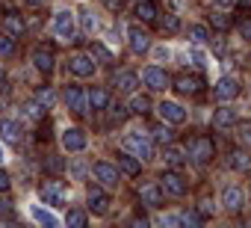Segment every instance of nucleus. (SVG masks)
Segmentation results:
<instances>
[{
	"mask_svg": "<svg viewBox=\"0 0 251 228\" xmlns=\"http://www.w3.org/2000/svg\"><path fill=\"white\" fill-rule=\"evenodd\" d=\"M6 190H9V175L0 172V193H6Z\"/></svg>",
	"mask_w": 251,
	"mask_h": 228,
	"instance_id": "09e8293b",
	"label": "nucleus"
},
{
	"mask_svg": "<svg viewBox=\"0 0 251 228\" xmlns=\"http://www.w3.org/2000/svg\"><path fill=\"white\" fill-rule=\"evenodd\" d=\"M213 95H216V101H230V98H236V95H239V80H236V77H222V80L216 83Z\"/></svg>",
	"mask_w": 251,
	"mask_h": 228,
	"instance_id": "9d476101",
	"label": "nucleus"
},
{
	"mask_svg": "<svg viewBox=\"0 0 251 228\" xmlns=\"http://www.w3.org/2000/svg\"><path fill=\"white\" fill-rule=\"evenodd\" d=\"M89 104H92L95 110H103V107L109 104V92H106V89H100V86L89 89Z\"/></svg>",
	"mask_w": 251,
	"mask_h": 228,
	"instance_id": "b1692460",
	"label": "nucleus"
},
{
	"mask_svg": "<svg viewBox=\"0 0 251 228\" xmlns=\"http://www.w3.org/2000/svg\"><path fill=\"white\" fill-rule=\"evenodd\" d=\"M239 30H242V36H245V39H251V18H245V21L239 24Z\"/></svg>",
	"mask_w": 251,
	"mask_h": 228,
	"instance_id": "de8ad7c7",
	"label": "nucleus"
},
{
	"mask_svg": "<svg viewBox=\"0 0 251 228\" xmlns=\"http://www.w3.org/2000/svg\"><path fill=\"white\" fill-rule=\"evenodd\" d=\"M100 3H103L106 9H112V12H118V9L124 6V0H100Z\"/></svg>",
	"mask_w": 251,
	"mask_h": 228,
	"instance_id": "a18cd8bd",
	"label": "nucleus"
},
{
	"mask_svg": "<svg viewBox=\"0 0 251 228\" xmlns=\"http://www.w3.org/2000/svg\"><path fill=\"white\" fill-rule=\"evenodd\" d=\"M115 86H118L121 92H133V89L139 86V74H136V71H121V74L115 77Z\"/></svg>",
	"mask_w": 251,
	"mask_h": 228,
	"instance_id": "aec40b11",
	"label": "nucleus"
},
{
	"mask_svg": "<svg viewBox=\"0 0 251 228\" xmlns=\"http://www.w3.org/2000/svg\"><path fill=\"white\" fill-rule=\"evenodd\" d=\"M227 163H230V169H239V172H242V169H248V166H251V157H248L245 151H233Z\"/></svg>",
	"mask_w": 251,
	"mask_h": 228,
	"instance_id": "c756f323",
	"label": "nucleus"
},
{
	"mask_svg": "<svg viewBox=\"0 0 251 228\" xmlns=\"http://www.w3.org/2000/svg\"><path fill=\"white\" fill-rule=\"evenodd\" d=\"M201 86H204L201 77H189V74H177L175 77V92H180V95H198Z\"/></svg>",
	"mask_w": 251,
	"mask_h": 228,
	"instance_id": "f8f14e48",
	"label": "nucleus"
},
{
	"mask_svg": "<svg viewBox=\"0 0 251 228\" xmlns=\"http://www.w3.org/2000/svg\"><path fill=\"white\" fill-rule=\"evenodd\" d=\"M65 222H68V225H74V228H83V225H86V213H83V210H68Z\"/></svg>",
	"mask_w": 251,
	"mask_h": 228,
	"instance_id": "c9c22d12",
	"label": "nucleus"
},
{
	"mask_svg": "<svg viewBox=\"0 0 251 228\" xmlns=\"http://www.w3.org/2000/svg\"><path fill=\"white\" fill-rule=\"evenodd\" d=\"M24 110H27V116H30V119H39V122L45 119V107H42L39 101H30V104H27Z\"/></svg>",
	"mask_w": 251,
	"mask_h": 228,
	"instance_id": "72a5a7b5",
	"label": "nucleus"
},
{
	"mask_svg": "<svg viewBox=\"0 0 251 228\" xmlns=\"http://www.w3.org/2000/svg\"><path fill=\"white\" fill-rule=\"evenodd\" d=\"M198 210H201V213H204V216H210V213H213V210H216V207H213V201H210V199H204V201H201V207H198Z\"/></svg>",
	"mask_w": 251,
	"mask_h": 228,
	"instance_id": "49530a36",
	"label": "nucleus"
},
{
	"mask_svg": "<svg viewBox=\"0 0 251 228\" xmlns=\"http://www.w3.org/2000/svg\"><path fill=\"white\" fill-rule=\"evenodd\" d=\"M112 119L124 122V119H127V107H124V104H115V107H112Z\"/></svg>",
	"mask_w": 251,
	"mask_h": 228,
	"instance_id": "37998d69",
	"label": "nucleus"
},
{
	"mask_svg": "<svg viewBox=\"0 0 251 228\" xmlns=\"http://www.w3.org/2000/svg\"><path fill=\"white\" fill-rule=\"evenodd\" d=\"M53 33H56L62 42H74V36H77L74 15H71V12H56V18H53Z\"/></svg>",
	"mask_w": 251,
	"mask_h": 228,
	"instance_id": "7ed1b4c3",
	"label": "nucleus"
},
{
	"mask_svg": "<svg viewBox=\"0 0 251 228\" xmlns=\"http://www.w3.org/2000/svg\"><path fill=\"white\" fill-rule=\"evenodd\" d=\"M83 30H86V33H92V30H98V18H95L92 12H83Z\"/></svg>",
	"mask_w": 251,
	"mask_h": 228,
	"instance_id": "58836bf2",
	"label": "nucleus"
},
{
	"mask_svg": "<svg viewBox=\"0 0 251 228\" xmlns=\"http://www.w3.org/2000/svg\"><path fill=\"white\" fill-rule=\"evenodd\" d=\"M142 80H145V83H148V89H154V92L169 89V83H172V77H169L163 68H157V65H148V68L142 71Z\"/></svg>",
	"mask_w": 251,
	"mask_h": 228,
	"instance_id": "0eeeda50",
	"label": "nucleus"
},
{
	"mask_svg": "<svg viewBox=\"0 0 251 228\" xmlns=\"http://www.w3.org/2000/svg\"><path fill=\"white\" fill-rule=\"evenodd\" d=\"M121 145L127 148L133 157H139V160H151V157H154L151 142H148V140H142V137H136V134H127V137L121 140Z\"/></svg>",
	"mask_w": 251,
	"mask_h": 228,
	"instance_id": "f03ea898",
	"label": "nucleus"
},
{
	"mask_svg": "<svg viewBox=\"0 0 251 228\" xmlns=\"http://www.w3.org/2000/svg\"><path fill=\"white\" fill-rule=\"evenodd\" d=\"M86 142H89V140H86V134H83L80 128H68V131L62 134V148H65V151H83Z\"/></svg>",
	"mask_w": 251,
	"mask_h": 228,
	"instance_id": "ddd939ff",
	"label": "nucleus"
},
{
	"mask_svg": "<svg viewBox=\"0 0 251 228\" xmlns=\"http://www.w3.org/2000/svg\"><path fill=\"white\" fill-rule=\"evenodd\" d=\"M136 15L142 18V21H157V6L151 3V0H139V6H136Z\"/></svg>",
	"mask_w": 251,
	"mask_h": 228,
	"instance_id": "bb28decb",
	"label": "nucleus"
},
{
	"mask_svg": "<svg viewBox=\"0 0 251 228\" xmlns=\"http://www.w3.org/2000/svg\"><path fill=\"white\" fill-rule=\"evenodd\" d=\"M207 21H210V24H213L216 30H230V24H233V21H230V18L225 15V12H213V15H210Z\"/></svg>",
	"mask_w": 251,
	"mask_h": 228,
	"instance_id": "7c9ffc66",
	"label": "nucleus"
},
{
	"mask_svg": "<svg viewBox=\"0 0 251 228\" xmlns=\"http://www.w3.org/2000/svg\"><path fill=\"white\" fill-rule=\"evenodd\" d=\"M189 39L195 45H204V42H210V30L204 24H195V27H189Z\"/></svg>",
	"mask_w": 251,
	"mask_h": 228,
	"instance_id": "c85d7f7f",
	"label": "nucleus"
},
{
	"mask_svg": "<svg viewBox=\"0 0 251 228\" xmlns=\"http://www.w3.org/2000/svg\"><path fill=\"white\" fill-rule=\"evenodd\" d=\"M163 157H166V163H169L172 169H180V166H183V160H186V154H183L180 148H175L172 142L166 145V151H163Z\"/></svg>",
	"mask_w": 251,
	"mask_h": 228,
	"instance_id": "5701e85b",
	"label": "nucleus"
},
{
	"mask_svg": "<svg viewBox=\"0 0 251 228\" xmlns=\"http://www.w3.org/2000/svg\"><path fill=\"white\" fill-rule=\"evenodd\" d=\"M33 62H36L39 71H50V68H53V54H50L48 48H36V51H33Z\"/></svg>",
	"mask_w": 251,
	"mask_h": 228,
	"instance_id": "4be33fe9",
	"label": "nucleus"
},
{
	"mask_svg": "<svg viewBox=\"0 0 251 228\" xmlns=\"http://www.w3.org/2000/svg\"><path fill=\"white\" fill-rule=\"evenodd\" d=\"M151 137H154V142H160V145H169V142L175 140L172 128H166V125H154V128H151Z\"/></svg>",
	"mask_w": 251,
	"mask_h": 228,
	"instance_id": "cd10ccee",
	"label": "nucleus"
},
{
	"mask_svg": "<svg viewBox=\"0 0 251 228\" xmlns=\"http://www.w3.org/2000/svg\"><path fill=\"white\" fill-rule=\"evenodd\" d=\"M0 160H3V151H0Z\"/></svg>",
	"mask_w": 251,
	"mask_h": 228,
	"instance_id": "603ef678",
	"label": "nucleus"
},
{
	"mask_svg": "<svg viewBox=\"0 0 251 228\" xmlns=\"http://www.w3.org/2000/svg\"><path fill=\"white\" fill-rule=\"evenodd\" d=\"M130 110H133V113H139V116H145V113L151 110V101H148V98H142V95H136V98H133V104H130Z\"/></svg>",
	"mask_w": 251,
	"mask_h": 228,
	"instance_id": "473e14b6",
	"label": "nucleus"
},
{
	"mask_svg": "<svg viewBox=\"0 0 251 228\" xmlns=\"http://www.w3.org/2000/svg\"><path fill=\"white\" fill-rule=\"evenodd\" d=\"M71 74H77V77H92V74H95V62H92V57H86V54L71 57Z\"/></svg>",
	"mask_w": 251,
	"mask_h": 228,
	"instance_id": "dca6fc26",
	"label": "nucleus"
},
{
	"mask_svg": "<svg viewBox=\"0 0 251 228\" xmlns=\"http://www.w3.org/2000/svg\"><path fill=\"white\" fill-rule=\"evenodd\" d=\"M233 131H236V140H239V145L251 148V122H248V119H245V122H236V125H233Z\"/></svg>",
	"mask_w": 251,
	"mask_h": 228,
	"instance_id": "a878e982",
	"label": "nucleus"
},
{
	"mask_svg": "<svg viewBox=\"0 0 251 228\" xmlns=\"http://www.w3.org/2000/svg\"><path fill=\"white\" fill-rule=\"evenodd\" d=\"M95 178L100 181V187L103 190H112V187H118V181H121V175H118V166H109V163H95Z\"/></svg>",
	"mask_w": 251,
	"mask_h": 228,
	"instance_id": "39448f33",
	"label": "nucleus"
},
{
	"mask_svg": "<svg viewBox=\"0 0 251 228\" xmlns=\"http://www.w3.org/2000/svg\"><path fill=\"white\" fill-rule=\"evenodd\" d=\"M139 199H142V204H148V207H163V204H166V193H163L160 184H142V187H139Z\"/></svg>",
	"mask_w": 251,
	"mask_h": 228,
	"instance_id": "6e6552de",
	"label": "nucleus"
},
{
	"mask_svg": "<svg viewBox=\"0 0 251 228\" xmlns=\"http://www.w3.org/2000/svg\"><path fill=\"white\" fill-rule=\"evenodd\" d=\"M30 6H42V3H48V0H27Z\"/></svg>",
	"mask_w": 251,
	"mask_h": 228,
	"instance_id": "8fccbe9b",
	"label": "nucleus"
},
{
	"mask_svg": "<svg viewBox=\"0 0 251 228\" xmlns=\"http://www.w3.org/2000/svg\"><path fill=\"white\" fill-rule=\"evenodd\" d=\"M62 166H65V163H62V157H50V160H45V169H50L53 175H59V172H62Z\"/></svg>",
	"mask_w": 251,
	"mask_h": 228,
	"instance_id": "ea45409f",
	"label": "nucleus"
},
{
	"mask_svg": "<svg viewBox=\"0 0 251 228\" xmlns=\"http://www.w3.org/2000/svg\"><path fill=\"white\" fill-rule=\"evenodd\" d=\"M33 216H36L39 222H45V225H50V228H53V225L59 222V219H56L53 213H48V210H42V207H33Z\"/></svg>",
	"mask_w": 251,
	"mask_h": 228,
	"instance_id": "f704fd0d",
	"label": "nucleus"
},
{
	"mask_svg": "<svg viewBox=\"0 0 251 228\" xmlns=\"http://www.w3.org/2000/svg\"><path fill=\"white\" fill-rule=\"evenodd\" d=\"M222 204H225L227 210H239V207H242V190H239V187H225Z\"/></svg>",
	"mask_w": 251,
	"mask_h": 228,
	"instance_id": "6ab92c4d",
	"label": "nucleus"
},
{
	"mask_svg": "<svg viewBox=\"0 0 251 228\" xmlns=\"http://www.w3.org/2000/svg\"><path fill=\"white\" fill-rule=\"evenodd\" d=\"M21 134H24V128H21L18 122H12V119H3V122H0V137H3L6 142L18 145V142H21Z\"/></svg>",
	"mask_w": 251,
	"mask_h": 228,
	"instance_id": "f3484780",
	"label": "nucleus"
},
{
	"mask_svg": "<svg viewBox=\"0 0 251 228\" xmlns=\"http://www.w3.org/2000/svg\"><path fill=\"white\" fill-rule=\"evenodd\" d=\"M0 54L3 57L15 54V36H0Z\"/></svg>",
	"mask_w": 251,
	"mask_h": 228,
	"instance_id": "4c0bfd02",
	"label": "nucleus"
},
{
	"mask_svg": "<svg viewBox=\"0 0 251 228\" xmlns=\"http://www.w3.org/2000/svg\"><path fill=\"white\" fill-rule=\"evenodd\" d=\"M213 154H216V145L210 137H192L189 140V157L195 163H207V160H213Z\"/></svg>",
	"mask_w": 251,
	"mask_h": 228,
	"instance_id": "f257e3e1",
	"label": "nucleus"
},
{
	"mask_svg": "<svg viewBox=\"0 0 251 228\" xmlns=\"http://www.w3.org/2000/svg\"><path fill=\"white\" fill-rule=\"evenodd\" d=\"M86 204H89V210H92L95 216H103V213L109 210V196H106L100 187H89V193H86Z\"/></svg>",
	"mask_w": 251,
	"mask_h": 228,
	"instance_id": "423d86ee",
	"label": "nucleus"
},
{
	"mask_svg": "<svg viewBox=\"0 0 251 228\" xmlns=\"http://www.w3.org/2000/svg\"><path fill=\"white\" fill-rule=\"evenodd\" d=\"M180 27V21H177V15H166L163 18V30H169V33H175Z\"/></svg>",
	"mask_w": 251,
	"mask_h": 228,
	"instance_id": "a19ab883",
	"label": "nucleus"
},
{
	"mask_svg": "<svg viewBox=\"0 0 251 228\" xmlns=\"http://www.w3.org/2000/svg\"><path fill=\"white\" fill-rule=\"evenodd\" d=\"M157 110H160L163 122H172V125H183V122H186V110H183L180 104H175V101H163Z\"/></svg>",
	"mask_w": 251,
	"mask_h": 228,
	"instance_id": "1a4fd4ad",
	"label": "nucleus"
},
{
	"mask_svg": "<svg viewBox=\"0 0 251 228\" xmlns=\"http://www.w3.org/2000/svg\"><path fill=\"white\" fill-rule=\"evenodd\" d=\"M233 125H236V110L219 107L216 116H213V128H233Z\"/></svg>",
	"mask_w": 251,
	"mask_h": 228,
	"instance_id": "a211bd4d",
	"label": "nucleus"
},
{
	"mask_svg": "<svg viewBox=\"0 0 251 228\" xmlns=\"http://www.w3.org/2000/svg\"><path fill=\"white\" fill-rule=\"evenodd\" d=\"M118 169H121L124 175H139L142 163H139V157H133V154H118Z\"/></svg>",
	"mask_w": 251,
	"mask_h": 228,
	"instance_id": "412c9836",
	"label": "nucleus"
},
{
	"mask_svg": "<svg viewBox=\"0 0 251 228\" xmlns=\"http://www.w3.org/2000/svg\"><path fill=\"white\" fill-rule=\"evenodd\" d=\"M3 30H6L9 36H24V21L12 12V15H6V18H3Z\"/></svg>",
	"mask_w": 251,
	"mask_h": 228,
	"instance_id": "393cba45",
	"label": "nucleus"
},
{
	"mask_svg": "<svg viewBox=\"0 0 251 228\" xmlns=\"http://www.w3.org/2000/svg\"><path fill=\"white\" fill-rule=\"evenodd\" d=\"M160 187H163V193H169V196H175V199L186 196V190H189V184L183 181L180 172H166V175L160 178Z\"/></svg>",
	"mask_w": 251,
	"mask_h": 228,
	"instance_id": "20e7f679",
	"label": "nucleus"
},
{
	"mask_svg": "<svg viewBox=\"0 0 251 228\" xmlns=\"http://www.w3.org/2000/svg\"><path fill=\"white\" fill-rule=\"evenodd\" d=\"M180 222H186V225H201V216H198V213L183 210V213H180Z\"/></svg>",
	"mask_w": 251,
	"mask_h": 228,
	"instance_id": "79ce46f5",
	"label": "nucleus"
},
{
	"mask_svg": "<svg viewBox=\"0 0 251 228\" xmlns=\"http://www.w3.org/2000/svg\"><path fill=\"white\" fill-rule=\"evenodd\" d=\"M127 36H130V51H133V54H145V51L151 48V36H148L142 27H130Z\"/></svg>",
	"mask_w": 251,
	"mask_h": 228,
	"instance_id": "2eb2a0df",
	"label": "nucleus"
},
{
	"mask_svg": "<svg viewBox=\"0 0 251 228\" xmlns=\"http://www.w3.org/2000/svg\"><path fill=\"white\" fill-rule=\"evenodd\" d=\"M42 199H48L50 204H65V187H62V181H56V178L45 181L42 184Z\"/></svg>",
	"mask_w": 251,
	"mask_h": 228,
	"instance_id": "9b49d317",
	"label": "nucleus"
},
{
	"mask_svg": "<svg viewBox=\"0 0 251 228\" xmlns=\"http://www.w3.org/2000/svg\"><path fill=\"white\" fill-rule=\"evenodd\" d=\"M242 6H251V0H242Z\"/></svg>",
	"mask_w": 251,
	"mask_h": 228,
	"instance_id": "3c124183",
	"label": "nucleus"
},
{
	"mask_svg": "<svg viewBox=\"0 0 251 228\" xmlns=\"http://www.w3.org/2000/svg\"><path fill=\"white\" fill-rule=\"evenodd\" d=\"M0 74H3V68H0Z\"/></svg>",
	"mask_w": 251,
	"mask_h": 228,
	"instance_id": "864d4df0",
	"label": "nucleus"
},
{
	"mask_svg": "<svg viewBox=\"0 0 251 228\" xmlns=\"http://www.w3.org/2000/svg\"><path fill=\"white\" fill-rule=\"evenodd\" d=\"M36 101H39L42 107H50V104L56 101V95H53V89H39V92H36Z\"/></svg>",
	"mask_w": 251,
	"mask_h": 228,
	"instance_id": "e433bc0d",
	"label": "nucleus"
},
{
	"mask_svg": "<svg viewBox=\"0 0 251 228\" xmlns=\"http://www.w3.org/2000/svg\"><path fill=\"white\" fill-rule=\"evenodd\" d=\"M65 104L77 113V116H86V95L80 86H68L65 89Z\"/></svg>",
	"mask_w": 251,
	"mask_h": 228,
	"instance_id": "4468645a",
	"label": "nucleus"
},
{
	"mask_svg": "<svg viewBox=\"0 0 251 228\" xmlns=\"http://www.w3.org/2000/svg\"><path fill=\"white\" fill-rule=\"evenodd\" d=\"M92 57H98L103 65H109V62H112V54H109V51H106L100 42H92Z\"/></svg>",
	"mask_w": 251,
	"mask_h": 228,
	"instance_id": "2f4dec72",
	"label": "nucleus"
},
{
	"mask_svg": "<svg viewBox=\"0 0 251 228\" xmlns=\"http://www.w3.org/2000/svg\"><path fill=\"white\" fill-rule=\"evenodd\" d=\"M9 213H12V201L3 196V199H0V216H9Z\"/></svg>",
	"mask_w": 251,
	"mask_h": 228,
	"instance_id": "c03bdc74",
	"label": "nucleus"
}]
</instances>
